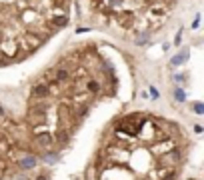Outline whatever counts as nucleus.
Returning <instances> with one entry per match:
<instances>
[{"label": "nucleus", "mask_w": 204, "mask_h": 180, "mask_svg": "<svg viewBox=\"0 0 204 180\" xmlns=\"http://www.w3.org/2000/svg\"><path fill=\"white\" fill-rule=\"evenodd\" d=\"M186 134L168 120L128 114L104 134L92 162V180H178Z\"/></svg>", "instance_id": "1"}, {"label": "nucleus", "mask_w": 204, "mask_h": 180, "mask_svg": "<svg viewBox=\"0 0 204 180\" xmlns=\"http://www.w3.org/2000/svg\"><path fill=\"white\" fill-rule=\"evenodd\" d=\"M28 156H34L28 148L22 128L4 114L0 106V178L12 174L16 168L22 166Z\"/></svg>", "instance_id": "2"}]
</instances>
